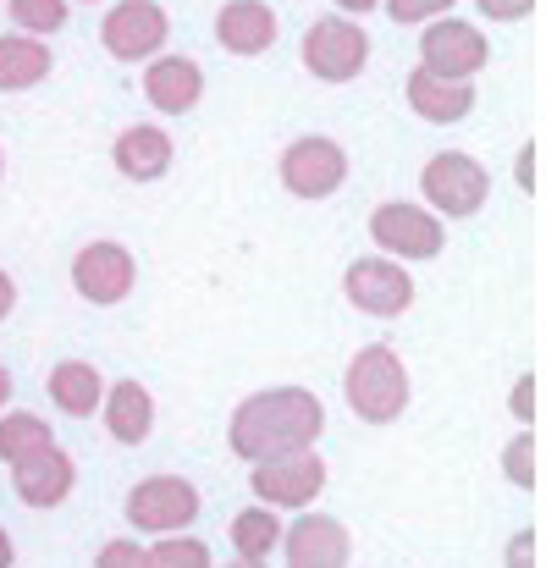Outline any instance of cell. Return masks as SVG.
<instances>
[{
	"instance_id": "obj_34",
	"label": "cell",
	"mask_w": 557,
	"mask_h": 568,
	"mask_svg": "<svg viewBox=\"0 0 557 568\" xmlns=\"http://www.w3.org/2000/svg\"><path fill=\"white\" fill-rule=\"evenodd\" d=\"M332 6H337L343 17H365V11H375L381 0H332Z\"/></svg>"
},
{
	"instance_id": "obj_13",
	"label": "cell",
	"mask_w": 557,
	"mask_h": 568,
	"mask_svg": "<svg viewBox=\"0 0 557 568\" xmlns=\"http://www.w3.org/2000/svg\"><path fill=\"white\" fill-rule=\"evenodd\" d=\"M287 568H348L354 564V536L337 514H315L304 508L293 525H282V547Z\"/></svg>"
},
{
	"instance_id": "obj_24",
	"label": "cell",
	"mask_w": 557,
	"mask_h": 568,
	"mask_svg": "<svg viewBox=\"0 0 557 568\" xmlns=\"http://www.w3.org/2000/svg\"><path fill=\"white\" fill-rule=\"evenodd\" d=\"M6 11H11L17 33L50 39V33H61V28H67V17H72V0H6Z\"/></svg>"
},
{
	"instance_id": "obj_10",
	"label": "cell",
	"mask_w": 557,
	"mask_h": 568,
	"mask_svg": "<svg viewBox=\"0 0 557 568\" xmlns=\"http://www.w3.org/2000/svg\"><path fill=\"white\" fill-rule=\"evenodd\" d=\"M492 61V44L475 22L464 17H436L419 28V67H431L436 78H464L475 83V72H486Z\"/></svg>"
},
{
	"instance_id": "obj_26",
	"label": "cell",
	"mask_w": 557,
	"mask_h": 568,
	"mask_svg": "<svg viewBox=\"0 0 557 568\" xmlns=\"http://www.w3.org/2000/svg\"><path fill=\"white\" fill-rule=\"evenodd\" d=\"M503 475H508L519 491L536 486V436H530V430H519V436L503 447Z\"/></svg>"
},
{
	"instance_id": "obj_17",
	"label": "cell",
	"mask_w": 557,
	"mask_h": 568,
	"mask_svg": "<svg viewBox=\"0 0 557 568\" xmlns=\"http://www.w3.org/2000/svg\"><path fill=\"white\" fill-rule=\"evenodd\" d=\"M144 100L161 116H188L204 100V67L193 55H150L144 61Z\"/></svg>"
},
{
	"instance_id": "obj_1",
	"label": "cell",
	"mask_w": 557,
	"mask_h": 568,
	"mask_svg": "<svg viewBox=\"0 0 557 568\" xmlns=\"http://www.w3.org/2000/svg\"><path fill=\"white\" fill-rule=\"evenodd\" d=\"M326 436V403L310 386H265L249 392L226 419V447L243 464H265L282 453H304Z\"/></svg>"
},
{
	"instance_id": "obj_12",
	"label": "cell",
	"mask_w": 557,
	"mask_h": 568,
	"mask_svg": "<svg viewBox=\"0 0 557 568\" xmlns=\"http://www.w3.org/2000/svg\"><path fill=\"white\" fill-rule=\"evenodd\" d=\"M133 282H139V260L117 237H94L72 254V287H78V298H89L100 310L122 304L133 293Z\"/></svg>"
},
{
	"instance_id": "obj_37",
	"label": "cell",
	"mask_w": 557,
	"mask_h": 568,
	"mask_svg": "<svg viewBox=\"0 0 557 568\" xmlns=\"http://www.w3.org/2000/svg\"><path fill=\"white\" fill-rule=\"evenodd\" d=\"M221 568H265V564H243V558H237V564H221Z\"/></svg>"
},
{
	"instance_id": "obj_31",
	"label": "cell",
	"mask_w": 557,
	"mask_h": 568,
	"mask_svg": "<svg viewBox=\"0 0 557 568\" xmlns=\"http://www.w3.org/2000/svg\"><path fill=\"white\" fill-rule=\"evenodd\" d=\"M508 568H536V536H530V530H519V536L508 541Z\"/></svg>"
},
{
	"instance_id": "obj_14",
	"label": "cell",
	"mask_w": 557,
	"mask_h": 568,
	"mask_svg": "<svg viewBox=\"0 0 557 568\" xmlns=\"http://www.w3.org/2000/svg\"><path fill=\"white\" fill-rule=\"evenodd\" d=\"M72 486H78V464H72V453L55 447V442H50L44 453L11 464V491H17V503L33 508V514L61 508V503L72 497Z\"/></svg>"
},
{
	"instance_id": "obj_33",
	"label": "cell",
	"mask_w": 557,
	"mask_h": 568,
	"mask_svg": "<svg viewBox=\"0 0 557 568\" xmlns=\"http://www.w3.org/2000/svg\"><path fill=\"white\" fill-rule=\"evenodd\" d=\"M11 310H17V282H11V271H0V326L11 321Z\"/></svg>"
},
{
	"instance_id": "obj_30",
	"label": "cell",
	"mask_w": 557,
	"mask_h": 568,
	"mask_svg": "<svg viewBox=\"0 0 557 568\" xmlns=\"http://www.w3.org/2000/svg\"><path fill=\"white\" fill-rule=\"evenodd\" d=\"M492 22H525L530 11H536V0H475Z\"/></svg>"
},
{
	"instance_id": "obj_27",
	"label": "cell",
	"mask_w": 557,
	"mask_h": 568,
	"mask_svg": "<svg viewBox=\"0 0 557 568\" xmlns=\"http://www.w3.org/2000/svg\"><path fill=\"white\" fill-rule=\"evenodd\" d=\"M453 6H458V0H381V11H386L392 22H403V28H425V22H436V17H453Z\"/></svg>"
},
{
	"instance_id": "obj_19",
	"label": "cell",
	"mask_w": 557,
	"mask_h": 568,
	"mask_svg": "<svg viewBox=\"0 0 557 568\" xmlns=\"http://www.w3.org/2000/svg\"><path fill=\"white\" fill-rule=\"evenodd\" d=\"M100 414H105V430L111 442L122 447H144L150 430H155V397L144 381H105V397H100Z\"/></svg>"
},
{
	"instance_id": "obj_4",
	"label": "cell",
	"mask_w": 557,
	"mask_h": 568,
	"mask_svg": "<svg viewBox=\"0 0 557 568\" xmlns=\"http://www.w3.org/2000/svg\"><path fill=\"white\" fill-rule=\"evenodd\" d=\"M304 72L321 78V83H354L365 67H371V33L359 28V17H315L304 28Z\"/></svg>"
},
{
	"instance_id": "obj_23",
	"label": "cell",
	"mask_w": 557,
	"mask_h": 568,
	"mask_svg": "<svg viewBox=\"0 0 557 568\" xmlns=\"http://www.w3.org/2000/svg\"><path fill=\"white\" fill-rule=\"evenodd\" d=\"M55 436H50V425L39 419V414H28V408H6L0 414V464L11 469V464H22V458H33V453H44Z\"/></svg>"
},
{
	"instance_id": "obj_35",
	"label": "cell",
	"mask_w": 557,
	"mask_h": 568,
	"mask_svg": "<svg viewBox=\"0 0 557 568\" xmlns=\"http://www.w3.org/2000/svg\"><path fill=\"white\" fill-rule=\"evenodd\" d=\"M11 392H17V386H11V371L0 365V414H6V403H11Z\"/></svg>"
},
{
	"instance_id": "obj_22",
	"label": "cell",
	"mask_w": 557,
	"mask_h": 568,
	"mask_svg": "<svg viewBox=\"0 0 557 568\" xmlns=\"http://www.w3.org/2000/svg\"><path fill=\"white\" fill-rule=\"evenodd\" d=\"M226 536H232V552H237L243 564H265V558L282 547V519H276L271 508L249 503V508H237V514H232Z\"/></svg>"
},
{
	"instance_id": "obj_8",
	"label": "cell",
	"mask_w": 557,
	"mask_h": 568,
	"mask_svg": "<svg viewBox=\"0 0 557 568\" xmlns=\"http://www.w3.org/2000/svg\"><path fill=\"white\" fill-rule=\"evenodd\" d=\"M122 508H128V525L139 536H183L199 519V486L183 475H144Z\"/></svg>"
},
{
	"instance_id": "obj_39",
	"label": "cell",
	"mask_w": 557,
	"mask_h": 568,
	"mask_svg": "<svg viewBox=\"0 0 557 568\" xmlns=\"http://www.w3.org/2000/svg\"><path fill=\"white\" fill-rule=\"evenodd\" d=\"M83 6H94V0H83Z\"/></svg>"
},
{
	"instance_id": "obj_9",
	"label": "cell",
	"mask_w": 557,
	"mask_h": 568,
	"mask_svg": "<svg viewBox=\"0 0 557 568\" xmlns=\"http://www.w3.org/2000/svg\"><path fill=\"white\" fill-rule=\"evenodd\" d=\"M343 298L359 310V315H375V321H397L414 310V276L386 260V254H365L343 271Z\"/></svg>"
},
{
	"instance_id": "obj_36",
	"label": "cell",
	"mask_w": 557,
	"mask_h": 568,
	"mask_svg": "<svg viewBox=\"0 0 557 568\" xmlns=\"http://www.w3.org/2000/svg\"><path fill=\"white\" fill-rule=\"evenodd\" d=\"M11 564H17V547H11V536L0 530V568H11Z\"/></svg>"
},
{
	"instance_id": "obj_2",
	"label": "cell",
	"mask_w": 557,
	"mask_h": 568,
	"mask_svg": "<svg viewBox=\"0 0 557 568\" xmlns=\"http://www.w3.org/2000/svg\"><path fill=\"white\" fill-rule=\"evenodd\" d=\"M343 397H348L354 419H365V425H397L408 414V397H414V381H408V365L397 359V348L365 343L348 359V371H343Z\"/></svg>"
},
{
	"instance_id": "obj_6",
	"label": "cell",
	"mask_w": 557,
	"mask_h": 568,
	"mask_svg": "<svg viewBox=\"0 0 557 568\" xmlns=\"http://www.w3.org/2000/svg\"><path fill=\"white\" fill-rule=\"evenodd\" d=\"M371 243L397 260V265H414V260H436L447 248V226L442 215H431L425 204H408V199H386L371 210Z\"/></svg>"
},
{
	"instance_id": "obj_7",
	"label": "cell",
	"mask_w": 557,
	"mask_h": 568,
	"mask_svg": "<svg viewBox=\"0 0 557 568\" xmlns=\"http://www.w3.org/2000/svg\"><path fill=\"white\" fill-rule=\"evenodd\" d=\"M276 178H282V189L293 193V199L321 204V199H332V193L348 183V150L337 139H326V133H304V139H293L282 150Z\"/></svg>"
},
{
	"instance_id": "obj_18",
	"label": "cell",
	"mask_w": 557,
	"mask_h": 568,
	"mask_svg": "<svg viewBox=\"0 0 557 568\" xmlns=\"http://www.w3.org/2000/svg\"><path fill=\"white\" fill-rule=\"evenodd\" d=\"M276 33H282V22L265 0H226L215 11V44L226 55H265L276 44Z\"/></svg>"
},
{
	"instance_id": "obj_16",
	"label": "cell",
	"mask_w": 557,
	"mask_h": 568,
	"mask_svg": "<svg viewBox=\"0 0 557 568\" xmlns=\"http://www.w3.org/2000/svg\"><path fill=\"white\" fill-rule=\"evenodd\" d=\"M172 161H178V144H172V133L155 128V122H133V128H122L117 144H111V166H117L128 183H161V178L172 172Z\"/></svg>"
},
{
	"instance_id": "obj_20",
	"label": "cell",
	"mask_w": 557,
	"mask_h": 568,
	"mask_svg": "<svg viewBox=\"0 0 557 568\" xmlns=\"http://www.w3.org/2000/svg\"><path fill=\"white\" fill-rule=\"evenodd\" d=\"M55 67V50L33 33H0V94L39 89Z\"/></svg>"
},
{
	"instance_id": "obj_32",
	"label": "cell",
	"mask_w": 557,
	"mask_h": 568,
	"mask_svg": "<svg viewBox=\"0 0 557 568\" xmlns=\"http://www.w3.org/2000/svg\"><path fill=\"white\" fill-rule=\"evenodd\" d=\"M514 178H519V189H525V193H536V144H525V150H519Z\"/></svg>"
},
{
	"instance_id": "obj_3",
	"label": "cell",
	"mask_w": 557,
	"mask_h": 568,
	"mask_svg": "<svg viewBox=\"0 0 557 568\" xmlns=\"http://www.w3.org/2000/svg\"><path fill=\"white\" fill-rule=\"evenodd\" d=\"M249 469H254L249 475V491L271 514H304V508H315V497L332 480V469H326V458L315 447L282 453V458H265V464H249Z\"/></svg>"
},
{
	"instance_id": "obj_5",
	"label": "cell",
	"mask_w": 557,
	"mask_h": 568,
	"mask_svg": "<svg viewBox=\"0 0 557 568\" xmlns=\"http://www.w3.org/2000/svg\"><path fill=\"white\" fill-rule=\"evenodd\" d=\"M419 193H425V210L442 215V221H464V215H480L486 199H492V178L475 155L464 150H442L425 161L419 172Z\"/></svg>"
},
{
	"instance_id": "obj_11",
	"label": "cell",
	"mask_w": 557,
	"mask_h": 568,
	"mask_svg": "<svg viewBox=\"0 0 557 568\" xmlns=\"http://www.w3.org/2000/svg\"><path fill=\"white\" fill-rule=\"evenodd\" d=\"M166 33H172V17L161 0H117L100 22V44L117 55V61H150L166 50Z\"/></svg>"
},
{
	"instance_id": "obj_29",
	"label": "cell",
	"mask_w": 557,
	"mask_h": 568,
	"mask_svg": "<svg viewBox=\"0 0 557 568\" xmlns=\"http://www.w3.org/2000/svg\"><path fill=\"white\" fill-rule=\"evenodd\" d=\"M508 414L530 430V419H536V376H519L514 381V392H508Z\"/></svg>"
},
{
	"instance_id": "obj_21",
	"label": "cell",
	"mask_w": 557,
	"mask_h": 568,
	"mask_svg": "<svg viewBox=\"0 0 557 568\" xmlns=\"http://www.w3.org/2000/svg\"><path fill=\"white\" fill-rule=\"evenodd\" d=\"M50 403L67 414V419H89V414H100V397H105V376L89 365V359H61L55 371H50Z\"/></svg>"
},
{
	"instance_id": "obj_25",
	"label": "cell",
	"mask_w": 557,
	"mask_h": 568,
	"mask_svg": "<svg viewBox=\"0 0 557 568\" xmlns=\"http://www.w3.org/2000/svg\"><path fill=\"white\" fill-rule=\"evenodd\" d=\"M150 568H215L210 564V547L199 536H155V547H144Z\"/></svg>"
},
{
	"instance_id": "obj_15",
	"label": "cell",
	"mask_w": 557,
	"mask_h": 568,
	"mask_svg": "<svg viewBox=\"0 0 557 568\" xmlns=\"http://www.w3.org/2000/svg\"><path fill=\"white\" fill-rule=\"evenodd\" d=\"M403 100H408V111H414L419 122L453 128V122H464V116L475 111V83H464V78H436L431 67H414L408 83H403Z\"/></svg>"
},
{
	"instance_id": "obj_28",
	"label": "cell",
	"mask_w": 557,
	"mask_h": 568,
	"mask_svg": "<svg viewBox=\"0 0 557 568\" xmlns=\"http://www.w3.org/2000/svg\"><path fill=\"white\" fill-rule=\"evenodd\" d=\"M94 568H150V558H144V547H139L133 536H117V541H105V547H100Z\"/></svg>"
},
{
	"instance_id": "obj_38",
	"label": "cell",
	"mask_w": 557,
	"mask_h": 568,
	"mask_svg": "<svg viewBox=\"0 0 557 568\" xmlns=\"http://www.w3.org/2000/svg\"><path fill=\"white\" fill-rule=\"evenodd\" d=\"M0 178H6V150H0Z\"/></svg>"
}]
</instances>
